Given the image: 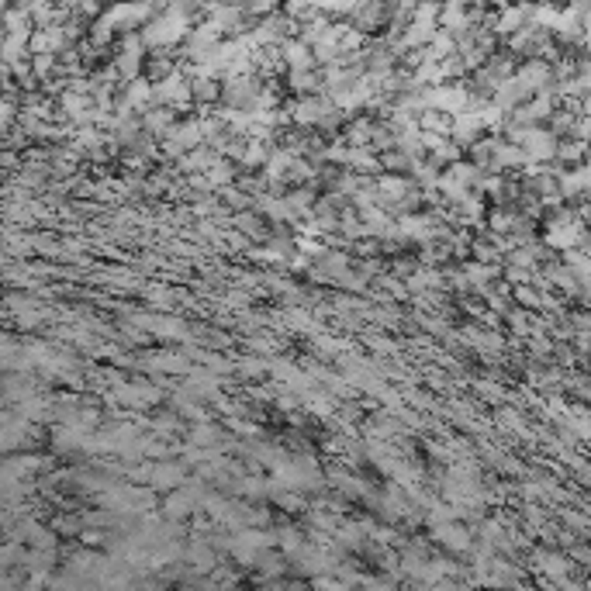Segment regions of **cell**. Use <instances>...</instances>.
<instances>
[{"mask_svg": "<svg viewBox=\"0 0 591 591\" xmlns=\"http://www.w3.org/2000/svg\"><path fill=\"white\" fill-rule=\"evenodd\" d=\"M436 539L446 543L450 550H467V546H470V536H467L460 526H443V529H436Z\"/></svg>", "mask_w": 591, "mask_h": 591, "instance_id": "cell-1", "label": "cell"}]
</instances>
